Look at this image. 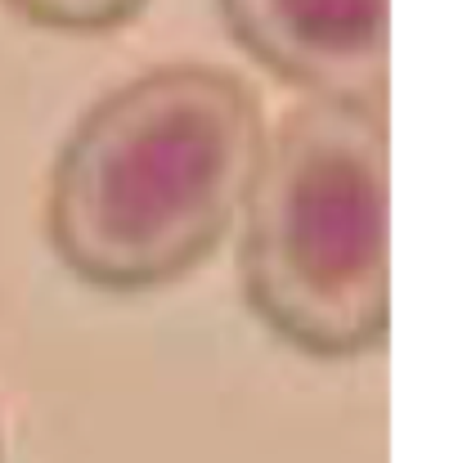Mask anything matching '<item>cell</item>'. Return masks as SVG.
<instances>
[{"label":"cell","instance_id":"cell-1","mask_svg":"<svg viewBox=\"0 0 458 463\" xmlns=\"http://www.w3.org/2000/svg\"><path fill=\"white\" fill-rule=\"evenodd\" d=\"M270 145L261 95L220 63H157L104 90L45 175L54 261L108 298H145L202 270L243 221Z\"/></svg>","mask_w":458,"mask_h":463},{"label":"cell","instance_id":"cell-2","mask_svg":"<svg viewBox=\"0 0 458 463\" xmlns=\"http://www.w3.org/2000/svg\"><path fill=\"white\" fill-rule=\"evenodd\" d=\"M387 109L302 99L275 127L243 207L238 275L257 324L319 364L387 346Z\"/></svg>","mask_w":458,"mask_h":463},{"label":"cell","instance_id":"cell-3","mask_svg":"<svg viewBox=\"0 0 458 463\" xmlns=\"http://www.w3.org/2000/svg\"><path fill=\"white\" fill-rule=\"evenodd\" d=\"M225 36L302 99L387 109L391 0H216Z\"/></svg>","mask_w":458,"mask_h":463},{"label":"cell","instance_id":"cell-4","mask_svg":"<svg viewBox=\"0 0 458 463\" xmlns=\"http://www.w3.org/2000/svg\"><path fill=\"white\" fill-rule=\"evenodd\" d=\"M14 18L59 36H108L131 27L149 0H0Z\"/></svg>","mask_w":458,"mask_h":463},{"label":"cell","instance_id":"cell-5","mask_svg":"<svg viewBox=\"0 0 458 463\" xmlns=\"http://www.w3.org/2000/svg\"><path fill=\"white\" fill-rule=\"evenodd\" d=\"M0 463H5V441H0Z\"/></svg>","mask_w":458,"mask_h":463}]
</instances>
